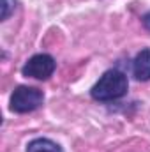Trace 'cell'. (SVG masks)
<instances>
[{
    "mask_svg": "<svg viewBox=\"0 0 150 152\" xmlns=\"http://www.w3.org/2000/svg\"><path fill=\"white\" fill-rule=\"evenodd\" d=\"M18 0H0V7H2V21L9 20V16L14 12Z\"/></svg>",
    "mask_w": 150,
    "mask_h": 152,
    "instance_id": "6",
    "label": "cell"
},
{
    "mask_svg": "<svg viewBox=\"0 0 150 152\" xmlns=\"http://www.w3.org/2000/svg\"><path fill=\"white\" fill-rule=\"evenodd\" d=\"M129 90V80L127 75L117 67L104 71L103 76L94 83L90 88V97L99 103H111L117 99H122Z\"/></svg>",
    "mask_w": 150,
    "mask_h": 152,
    "instance_id": "1",
    "label": "cell"
},
{
    "mask_svg": "<svg viewBox=\"0 0 150 152\" xmlns=\"http://www.w3.org/2000/svg\"><path fill=\"white\" fill-rule=\"evenodd\" d=\"M44 103V92L36 87L18 85L9 97V110L12 113H30L36 112Z\"/></svg>",
    "mask_w": 150,
    "mask_h": 152,
    "instance_id": "2",
    "label": "cell"
},
{
    "mask_svg": "<svg viewBox=\"0 0 150 152\" xmlns=\"http://www.w3.org/2000/svg\"><path fill=\"white\" fill-rule=\"evenodd\" d=\"M25 152H64V149L50 138H34L27 143Z\"/></svg>",
    "mask_w": 150,
    "mask_h": 152,
    "instance_id": "5",
    "label": "cell"
},
{
    "mask_svg": "<svg viewBox=\"0 0 150 152\" xmlns=\"http://www.w3.org/2000/svg\"><path fill=\"white\" fill-rule=\"evenodd\" d=\"M57 69V62L51 55L48 53H37L32 55L21 67V75L25 78H32L39 81H46L50 80Z\"/></svg>",
    "mask_w": 150,
    "mask_h": 152,
    "instance_id": "3",
    "label": "cell"
},
{
    "mask_svg": "<svg viewBox=\"0 0 150 152\" xmlns=\"http://www.w3.org/2000/svg\"><path fill=\"white\" fill-rule=\"evenodd\" d=\"M133 76L138 81H150V48H141L133 60Z\"/></svg>",
    "mask_w": 150,
    "mask_h": 152,
    "instance_id": "4",
    "label": "cell"
},
{
    "mask_svg": "<svg viewBox=\"0 0 150 152\" xmlns=\"http://www.w3.org/2000/svg\"><path fill=\"white\" fill-rule=\"evenodd\" d=\"M141 23H143L145 30H149V32H150V11H149V12H145V14L141 16Z\"/></svg>",
    "mask_w": 150,
    "mask_h": 152,
    "instance_id": "7",
    "label": "cell"
}]
</instances>
